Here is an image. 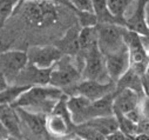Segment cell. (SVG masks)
Wrapping results in <instances>:
<instances>
[{"mask_svg":"<svg viewBox=\"0 0 149 140\" xmlns=\"http://www.w3.org/2000/svg\"><path fill=\"white\" fill-rule=\"evenodd\" d=\"M65 95L67 94L51 85L33 86L24 92L12 106L48 116L54 108L56 102Z\"/></svg>","mask_w":149,"mask_h":140,"instance_id":"obj_1","label":"cell"},{"mask_svg":"<svg viewBox=\"0 0 149 140\" xmlns=\"http://www.w3.org/2000/svg\"><path fill=\"white\" fill-rule=\"evenodd\" d=\"M20 5L22 6L20 13L25 24L35 29H46L55 26L60 20V7H63L46 0H34Z\"/></svg>","mask_w":149,"mask_h":140,"instance_id":"obj_2","label":"cell"},{"mask_svg":"<svg viewBox=\"0 0 149 140\" xmlns=\"http://www.w3.org/2000/svg\"><path fill=\"white\" fill-rule=\"evenodd\" d=\"M81 80V68L75 58L63 55L52 67L49 85L61 90L67 95Z\"/></svg>","mask_w":149,"mask_h":140,"instance_id":"obj_3","label":"cell"},{"mask_svg":"<svg viewBox=\"0 0 149 140\" xmlns=\"http://www.w3.org/2000/svg\"><path fill=\"white\" fill-rule=\"evenodd\" d=\"M78 65L81 68L82 80H95L100 83H109L110 79L107 74L104 55L99 47L75 57Z\"/></svg>","mask_w":149,"mask_h":140,"instance_id":"obj_4","label":"cell"},{"mask_svg":"<svg viewBox=\"0 0 149 140\" xmlns=\"http://www.w3.org/2000/svg\"><path fill=\"white\" fill-rule=\"evenodd\" d=\"M67 95L60 99L52 112L47 116L46 128L47 132L53 138H65L68 135H74V125L72 120L70 112L67 107Z\"/></svg>","mask_w":149,"mask_h":140,"instance_id":"obj_5","label":"cell"},{"mask_svg":"<svg viewBox=\"0 0 149 140\" xmlns=\"http://www.w3.org/2000/svg\"><path fill=\"white\" fill-rule=\"evenodd\" d=\"M21 123L22 135L25 140H51L53 136L47 132V114L31 112L25 108L15 107Z\"/></svg>","mask_w":149,"mask_h":140,"instance_id":"obj_6","label":"cell"},{"mask_svg":"<svg viewBox=\"0 0 149 140\" xmlns=\"http://www.w3.org/2000/svg\"><path fill=\"white\" fill-rule=\"evenodd\" d=\"M97 47L103 55H108L122 50L125 44L126 27L116 24H97Z\"/></svg>","mask_w":149,"mask_h":140,"instance_id":"obj_7","label":"cell"},{"mask_svg":"<svg viewBox=\"0 0 149 140\" xmlns=\"http://www.w3.org/2000/svg\"><path fill=\"white\" fill-rule=\"evenodd\" d=\"M125 44L129 53L130 68L140 77H142L149 66V57L143 43V38L126 28Z\"/></svg>","mask_w":149,"mask_h":140,"instance_id":"obj_8","label":"cell"},{"mask_svg":"<svg viewBox=\"0 0 149 140\" xmlns=\"http://www.w3.org/2000/svg\"><path fill=\"white\" fill-rule=\"evenodd\" d=\"M28 64L26 51L6 50L0 53V72L11 84Z\"/></svg>","mask_w":149,"mask_h":140,"instance_id":"obj_9","label":"cell"},{"mask_svg":"<svg viewBox=\"0 0 149 140\" xmlns=\"http://www.w3.org/2000/svg\"><path fill=\"white\" fill-rule=\"evenodd\" d=\"M28 62L44 69L52 68L63 54L54 45H34L27 48Z\"/></svg>","mask_w":149,"mask_h":140,"instance_id":"obj_10","label":"cell"},{"mask_svg":"<svg viewBox=\"0 0 149 140\" xmlns=\"http://www.w3.org/2000/svg\"><path fill=\"white\" fill-rule=\"evenodd\" d=\"M115 91H116V84L113 81L100 83L95 80H81L70 91L68 95L79 94L87 98L91 101H95L110 93H114Z\"/></svg>","mask_w":149,"mask_h":140,"instance_id":"obj_11","label":"cell"},{"mask_svg":"<svg viewBox=\"0 0 149 140\" xmlns=\"http://www.w3.org/2000/svg\"><path fill=\"white\" fill-rule=\"evenodd\" d=\"M51 71H52V68L44 69V68H39L28 62L26 67L17 76V78L10 85L26 86V87L49 85Z\"/></svg>","mask_w":149,"mask_h":140,"instance_id":"obj_12","label":"cell"},{"mask_svg":"<svg viewBox=\"0 0 149 140\" xmlns=\"http://www.w3.org/2000/svg\"><path fill=\"white\" fill-rule=\"evenodd\" d=\"M104 60H106L107 74L110 81H113L115 84L130 68V59H129L127 46H125L122 50L115 53L104 55Z\"/></svg>","mask_w":149,"mask_h":140,"instance_id":"obj_13","label":"cell"},{"mask_svg":"<svg viewBox=\"0 0 149 140\" xmlns=\"http://www.w3.org/2000/svg\"><path fill=\"white\" fill-rule=\"evenodd\" d=\"M148 0H136V6L129 17H126L125 27L143 39L149 40V28L146 20V5Z\"/></svg>","mask_w":149,"mask_h":140,"instance_id":"obj_14","label":"cell"},{"mask_svg":"<svg viewBox=\"0 0 149 140\" xmlns=\"http://www.w3.org/2000/svg\"><path fill=\"white\" fill-rule=\"evenodd\" d=\"M80 29L79 24L70 26L61 38L54 41V46L63 54L75 58L80 53Z\"/></svg>","mask_w":149,"mask_h":140,"instance_id":"obj_15","label":"cell"},{"mask_svg":"<svg viewBox=\"0 0 149 140\" xmlns=\"http://www.w3.org/2000/svg\"><path fill=\"white\" fill-rule=\"evenodd\" d=\"M0 120H1L12 138L17 140H24L21 123L15 107H13L12 105L0 106Z\"/></svg>","mask_w":149,"mask_h":140,"instance_id":"obj_16","label":"cell"},{"mask_svg":"<svg viewBox=\"0 0 149 140\" xmlns=\"http://www.w3.org/2000/svg\"><path fill=\"white\" fill-rule=\"evenodd\" d=\"M141 98L142 97L140 94L132 90H116L114 95V111L122 114H128L139 107Z\"/></svg>","mask_w":149,"mask_h":140,"instance_id":"obj_17","label":"cell"},{"mask_svg":"<svg viewBox=\"0 0 149 140\" xmlns=\"http://www.w3.org/2000/svg\"><path fill=\"white\" fill-rule=\"evenodd\" d=\"M114 95H115V92L110 93L99 100L92 101L86 112L85 123L94 118L114 116Z\"/></svg>","mask_w":149,"mask_h":140,"instance_id":"obj_18","label":"cell"},{"mask_svg":"<svg viewBox=\"0 0 149 140\" xmlns=\"http://www.w3.org/2000/svg\"><path fill=\"white\" fill-rule=\"evenodd\" d=\"M66 102H67V107L70 112L72 120H73L74 125H79V124L85 123L86 112H87V108L92 101L82 95L73 94V95H67Z\"/></svg>","mask_w":149,"mask_h":140,"instance_id":"obj_19","label":"cell"},{"mask_svg":"<svg viewBox=\"0 0 149 140\" xmlns=\"http://www.w3.org/2000/svg\"><path fill=\"white\" fill-rule=\"evenodd\" d=\"M123 88L132 90V91L136 92L137 94H140L141 97L144 95V90H143V85H142V77H140L136 72H134L132 68H129L128 71L116 81V90H123Z\"/></svg>","mask_w":149,"mask_h":140,"instance_id":"obj_20","label":"cell"},{"mask_svg":"<svg viewBox=\"0 0 149 140\" xmlns=\"http://www.w3.org/2000/svg\"><path fill=\"white\" fill-rule=\"evenodd\" d=\"M93 13L97 20V24H116L123 26L110 13L107 0H93Z\"/></svg>","mask_w":149,"mask_h":140,"instance_id":"obj_21","label":"cell"},{"mask_svg":"<svg viewBox=\"0 0 149 140\" xmlns=\"http://www.w3.org/2000/svg\"><path fill=\"white\" fill-rule=\"evenodd\" d=\"M97 47L96 27H82L80 29V53L84 54L92 48Z\"/></svg>","mask_w":149,"mask_h":140,"instance_id":"obj_22","label":"cell"},{"mask_svg":"<svg viewBox=\"0 0 149 140\" xmlns=\"http://www.w3.org/2000/svg\"><path fill=\"white\" fill-rule=\"evenodd\" d=\"M135 0H107L108 8L123 26L126 24V12Z\"/></svg>","mask_w":149,"mask_h":140,"instance_id":"obj_23","label":"cell"},{"mask_svg":"<svg viewBox=\"0 0 149 140\" xmlns=\"http://www.w3.org/2000/svg\"><path fill=\"white\" fill-rule=\"evenodd\" d=\"M29 87L26 86H17V85H8L4 91L0 92V106L4 105H13L18 98L28 90Z\"/></svg>","mask_w":149,"mask_h":140,"instance_id":"obj_24","label":"cell"},{"mask_svg":"<svg viewBox=\"0 0 149 140\" xmlns=\"http://www.w3.org/2000/svg\"><path fill=\"white\" fill-rule=\"evenodd\" d=\"M19 5L20 0H0V28L12 17Z\"/></svg>","mask_w":149,"mask_h":140,"instance_id":"obj_25","label":"cell"},{"mask_svg":"<svg viewBox=\"0 0 149 140\" xmlns=\"http://www.w3.org/2000/svg\"><path fill=\"white\" fill-rule=\"evenodd\" d=\"M73 13L75 12H93V0H67Z\"/></svg>","mask_w":149,"mask_h":140,"instance_id":"obj_26","label":"cell"},{"mask_svg":"<svg viewBox=\"0 0 149 140\" xmlns=\"http://www.w3.org/2000/svg\"><path fill=\"white\" fill-rule=\"evenodd\" d=\"M140 112L142 116V119L147 123H149V94H146L140 100Z\"/></svg>","mask_w":149,"mask_h":140,"instance_id":"obj_27","label":"cell"},{"mask_svg":"<svg viewBox=\"0 0 149 140\" xmlns=\"http://www.w3.org/2000/svg\"><path fill=\"white\" fill-rule=\"evenodd\" d=\"M104 140H134V139H130V138L127 136L123 132H121L120 130H118V131H115V132H113V133L108 134V135L104 138Z\"/></svg>","mask_w":149,"mask_h":140,"instance_id":"obj_28","label":"cell"},{"mask_svg":"<svg viewBox=\"0 0 149 140\" xmlns=\"http://www.w3.org/2000/svg\"><path fill=\"white\" fill-rule=\"evenodd\" d=\"M142 85L144 90V95L149 94V66L147 68V71L144 72V74L142 76Z\"/></svg>","mask_w":149,"mask_h":140,"instance_id":"obj_29","label":"cell"},{"mask_svg":"<svg viewBox=\"0 0 149 140\" xmlns=\"http://www.w3.org/2000/svg\"><path fill=\"white\" fill-rule=\"evenodd\" d=\"M27 1H34V0H20V4H22V3H27ZM46 1H52V3L59 4V5L63 6V7H66V8L70 10V11H73L72 7H70V5L67 3V0H46Z\"/></svg>","mask_w":149,"mask_h":140,"instance_id":"obj_30","label":"cell"},{"mask_svg":"<svg viewBox=\"0 0 149 140\" xmlns=\"http://www.w3.org/2000/svg\"><path fill=\"white\" fill-rule=\"evenodd\" d=\"M12 136L10 135L8 131L6 130V127L4 126V124L0 120V140H10Z\"/></svg>","mask_w":149,"mask_h":140,"instance_id":"obj_31","label":"cell"},{"mask_svg":"<svg viewBox=\"0 0 149 140\" xmlns=\"http://www.w3.org/2000/svg\"><path fill=\"white\" fill-rule=\"evenodd\" d=\"M10 84H8V81H7V79L4 77V74L0 72V92L1 91H4L7 86H8Z\"/></svg>","mask_w":149,"mask_h":140,"instance_id":"obj_32","label":"cell"},{"mask_svg":"<svg viewBox=\"0 0 149 140\" xmlns=\"http://www.w3.org/2000/svg\"><path fill=\"white\" fill-rule=\"evenodd\" d=\"M146 20H147V25L149 28V0L147 1V5H146Z\"/></svg>","mask_w":149,"mask_h":140,"instance_id":"obj_33","label":"cell"},{"mask_svg":"<svg viewBox=\"0 0 149 140\" xmlns=\"http://www.w3.org/2000/svg\"><path fill=\"white\" fill-rule=\"evenodd\" d=\"M69 140H82V139H81V138H79V136H77V135H74V136H73V138H70Z\"/></svg>","mask_w":149,"mask_h":140,"instance_id":"obj_34","label":"cell"},{"mask_svg":"<svg viewBox=\"0 0 149 140\" xmlns=\"http://www.w3.org/2000/svg\"><path fill=\"white\" fill-rule=\"evenodd\" d=\"M147 52H148V57H149V40H148V50H147Z\"/></svg>","mask_w":149,"mask_h":140,"instance_id":"obj_35","label":"cell"},{"mask_svg":"<svg viewBox=\"0 0 149 140\" xmlns=\"http://www.w3.org/2000/svg\"><path fill=\"white\" fill-rule=\"evenodd\" d=\"M103 140H104V139H103Z\"/></svg>","mask_w":149,"mask_h":140,"instance_id":"obj_36","label":"cell"}]
</instances>
